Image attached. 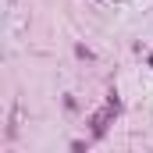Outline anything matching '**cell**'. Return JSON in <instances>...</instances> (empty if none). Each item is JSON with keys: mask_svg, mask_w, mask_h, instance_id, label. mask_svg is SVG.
Returning <instances> with one entry per match:
<instances>
[{"mask_svg": "<svg viewBox=\"0 0 153 153\" xmlns=\"http://www.w3.org/2000/svg\"><path fill=\"white\" fill-rule=\"evenodd\" d=\"M117 111H121V100H117V96H111L103 111H96V114L89 117V125H93V135H96V139H100V135L107 132V125L114 121V114H117Z\"/></svg>", "mask_w": 153, "mask_h": 153, "instance_id": "6da1fadb", "label": "cell"}, {"mask_svg": "<svg viewBox=\"0 0 153 153\" xmlns=\"http://www.w3.org/2000/svg\"><path fill=\"white\" fill-rule=\"evenodd\" d=\"M75 53L82 57V61H93V50H85V46H75Z\"/></svg>", "mask_w": 153, "mask_h": 153, "instance_id": "7a4b0ae2", "label": "cell"}, {"mask_svg": "<svg viewBox=\"0 0 153 153\" xmlns=\"http://www.w3.org/2000/svg\"><path fill=\"white\" fill-rule=\"evenodd\" d=\"M150 68H153V53H150Z\"/></svg>", "mask_w": 153, "mask_h": 153, "instance_id": "3957f363", "label": "cell"}]
</instances>
